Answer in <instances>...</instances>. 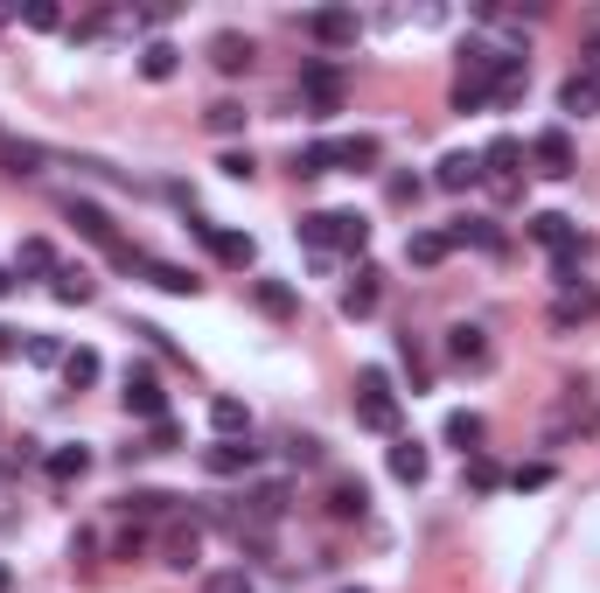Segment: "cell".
<instances>
[{
    "label": "cell",
    "instance_id": "cell-1",
    "mask_svg": "<svg viewBox=\"0 0 600 593\" xmlns=\"http://www.w3.org/2000/svg\"><path fill=\"white\" fill-rule=\"evenodd\" d=\"M293 238L308 244V252H364L370 224L356 217V209H308V217L293 224Z\"/></svg>",
    "mask_w": 600,
    "mask_h": 593
},
{
    "label": "cell",
    "instance_id": "cell-2",
    "mask_svg": "<svg viewBox=\"0 0 600 593\" xmlns=\"http://www.w3.org/2000/svg\"><path fill=\"white\" fill-rule=\"evenodd\" d=\"M356 419L370 433H399V391H391V370H378V363L356 370Z\"/></svg>",
    "mask_w": 600,
    "mask_h": 593
},
{
    "label": "cell",
    "instance_id": "cell-3",
    "mask_svg": "<svg viewBox=\"0 0 600 593\" xmlns=\"http://www.w3.org/2000/svg\"><path fill=\"white\" fill-rule=\"evenodd\" d=\"M523 231H531L538 244H545L552 259H573V252H587V238H579V224L566 217V209H538V217L523 224Z\"/></svg>",
    "mask_w": 600,
    "mask_h": 593
},
{
    "label": "cell",
    "instance_id": "cell-4",
    "mask_svg": "<svg viewBox=\"0 0 600 593\" xmlns=\"http://www.w3.org/2000/svg\"><path fill=\"white\" fill-rule=\"evenodd\" d=\"M126 412L134 419H168V391H161V377L154 370H126Z\"/></svg>",
    "mask_w": 600,
    "mask_h": 593
},
{
    "label": "cell",
    "instance_id": "cell-5",
    "mask_svg": "<svg viewBox=\"0 0 600 593\" xmlns=\"http://www.w3.org/2000/svg\"><path fill=\"white\" fill-rule=\"evenodd\" d=\"M531 161H538V175H573V133L566 126H545V133H538V140H531Z\"/></svg>",
    "mask_w": 600,
    "mask_h": 593
},
{
    "label": "cell",
    "instance_id": "cell-6",
    "mask_svg": "<svg viewBox=\"0 0 600 593\" xmlns=\"http://www.w3.org/2000/svg\"><path fill=\"white\" fill-rule=\"evenodd\" d=\"M300 99L322 112V119L343 112V78H335V64H308V70H300Z\"/></svg>",
    "mask_w": 600,
    "mask_h": 593
},
{
    "label": "cell",
    "instance_id": "cell-7",
    "mask_svg": "<svg viewBox=\"0 0 600 593\" xmlns=\"http://www.w3.org/2000/svg\"><path fill=\"white\" fill-rule=\"evenodd\" d=\"M189 231H196L203 244H210V252H217L223 265H252V259H258V244H252L245 231H217V224H203V217L189 224Z\"/></svg>",
    "mask_w": 600,
    "mask_h": 593
},
{
    "label": "cell",
    "instance_id": "cell-8",
    "mask_svg": "<svg viewBox=\"0 0 600 593\" xmlns=\"http://www.w3.org/2000/svg\"><path fill=\"white\" fill-rule=\"evenodd\" d=\"M70 224H78V231H84L91 244H105V252H112V259H119V252H126V244H119V224H112V217H105V209H99V203H78V196H70Z\"/></svg>",
    "mask_w": 600,
    "mask_h": 593
},
{
    "label": "cell",
    "instance_id": "cell-9",
    "mask_svg": "<svg viewBox=\"0 0 600 593\" xmlns=\"http://www.w3.org/2000/svg\"><path fill=\"white\" fill-rule=\"evenodd\" d=\"M378 300H384V273H378V265H364V273L343 286V315L364 321V315H378Z\"/></svg>",
    "mask_w": 600,
    "mask_h": 593
},
{
    "label": "cell",
    "instance_id": "cell-10",
    "mask_svg": "<svg viewBox=\"0 0 600 593\" xmlns=\"http://www.w3.org/2000/svg\"><path fill=\"white\" fill-rule=\"evenodd\" d=\"M447 356H454L461 370H482V363H489V335H482L475 321H454V329H447Z\"/></svg>",
    "mask_w": 600,
    "mask_h": 593
},
{
    "label": "cell",
    "instance_id": "cell-11",
    "mask_svg": "<svg viewBox=\"0 0 600 593\" xmlns=\"http://www.w3.org/2000/svg\"><path fill=\"white\" fill-rule=\"evenodd\" d=\"M482 182V155H440V168H434V189H447V196H461V189H475Z\"/></svg>",
    "mask_w": 600,
    "mask_h": 593
},
{
    "label": "cell",
    "instance_id": "cell-12",
    "mask_svg": "<svg viewBox=\"0 0 600 593\" xmlns=\"http://www.w3.org/2000/svg\"><path fill=\"white\" fill-rule=\"evenodd\" d=\"M517 161H523V140H517V133H496V140L482 147V175H496L503 189H510V175H517Z\"/></svg>",
    "mask_w": 600,
    "mask_h": 593
},
{
    "label": "cell",
    "instance_id": "cell-13",
    "mask_svg": "<svg viewBox=\"0 0 600 593\" xmlns=\"http://www.w3.org/2000/svg\"><path fill=\"white\" fill-rule=\"evenodd\" d=\"M258 447H245V440H217V447H203V468L210 475H252Z\"/></svg>",
    "mask_w": 600,
    "mask_h": 593
},
{
    "label": "cell",
    "instance_id": "cell-14",
    "mask_svg": "<svg viewBox=\"0 0 600 593\" xmlns=\"http://www.w3.org/2000/svg\"><path fill=\"white\" fill-rule=\"evenodd\" d=\"M593 315H600L593 286H566V294H558V308H552V329H579V321H593Z\"/></svg>",
    "mask_w": 600,
    "mask_h": 593
},
{
    "label": "cell",
    "instance_id": "cell-15",
    "mask_svg": "<svg viewBox=\"0 0 600 593\" xmlns=\"http://www.w3.org/2000/svg\"><path fill=\"white\" fill-rule=\"evenodd\" d=\"M384 461H391V475H399L405 489H419V482H426V468H434L419 440H391V454H384Z\"/></svg>",
    "mask_w": 600,
    "mask_h": 593
},
{
    "label": "cell",
    "instance_id": "cell-16",
    "mask_svg": "<svg viewBox=\"0 0 600 593\" xmlns=\"http://www.w3.org/2000/svg\"><path fill=\"white\" fill-rule=\"evenodd\" d=\"M558 112H573V119H587V112H600V78H587V70H573V78L558 84Z\"/></svg>",
    "mask_w": 600,
    "mask_h": 593
},
{
    "label": "cell",
    "instance_id": "cell-17",
    "mask_svg": "<svg viewBox=\"0 0 600 593\" xmlns=\"http://www.w3.org/2000/svg\"><path fill=\"white\" fill-rule=\"evenodd\" d=\"M210 64L223 70V78H238V70L252 64V43H245L238 28H223V35H210Z\"/></svg>",
    "mask_w": 600,
    "mask_h": 593
},
{
    "label": "cell",
    "instance_id": "cell-18",
    "mask_svg": "<svg viewBox=\"0 0 600 593\" xmlns=\"http://www.w3.org/2000/svg\"><path fill=\"white\" fill-rule=\"evenodd\" d=\"M134 273H147V280L161 286V294H196V286H203V280L189 273V265H168V259H140Z\"/></svg>",
    "mask_w": 600,
    "mask_h": 593
},
{
    "label": "cell",
    "instance_id": "cell-19",
    "mask_svg": "<svg viewBox=\"0 0 600 593\" xmlns=\"http://www.w3.org/2000/svg\"><path fill=\"white\" fill-rule=\"evenodd\" d=\"M210 426L223 440H245L252 433V406H245V398H210Z\"/></svg>",
    "mask_w": 600,
    "mask_h": 593
},
{
    "label": "cell",
    "instance_id": "cell-20",
    "mask_svg": "<svg viewBox=\"0 0 600 593\" xmlns=\"http://www.w3.org/2000/svg\"><path fill=\"white\" fill-rule=\"evenodd\" d=\"M314 43H328V49H343V43H356V14L349 8H322V14H314Z\"/></svg>",
    "mask_w": 600,
    "mask_h": 593
},
{
    "label": "cell",
    "instance_id": "cell-21",
    "mask_svg": "<svg viewBox=\"0 0 600 593\" xmlns=\"http://www.w3.org/2000/svg\"><path fill=\"white\" fill-rule=\"evenodd\" d=\"M252 300H258V315H273V321H293V308H300L287 280H258V286H252Z\"/></svg>",
    "mask_w": 600,
    "mask_h": 593
},
{
    "label": "cell",
    "instance_id": "cell-22",
    "mask_svg": "<svg viewBox=\"0 0 600 593\" xmlns=\"http://www.w3.org/2000/svg\"><path fill=\"white\" fill-rule=\"evenodd\" d=\"M175 70H182V49H175V43H147V49H140V78H147V84H168Z\"/></svg>",
    "mask_w": 600,
    "mask_h": 593
},
{
    "label": "cell",
    "instance_id": "cell-23",
    "mask_svg": "<svg viewBox=\"0 0 600 593\" xmlns=\"http://www.w3.org/2000/svg\"><path fill=\"white\" fill-rule=\"evenodd\" d=\"M447 244H482V252H496L503 231H496L489 217H454V224H447Z\"/></svg>",
    "mask_w": 600,
    "mask_h": 593
},
{
    "label": "cell",
    "instance_id": "cell-24",
    "mask_svg": "<svg viewBox=\"0 0 600 593\" xmlns=\"http://www.w3.org/2000/svg\"><path fill=\"white\" fill-rule=\"evenodd\" d=\"M196 559H203V531H196V524H175V531H168V566L189 572Z\"/></svg>",
    "mask_w": 600,
    "mask_h": 593
},
{
    "label": "cell",
    "instance_id": "cell-25",
    "mask_svg": "<svg viewBox=\"0 0 600 593\" xmlns=\"http://www.w3.org/2000/svg\"><path fill=\"white\" fill-rule=\"evenodd\" d=\"M335 168H356V175H364V168H378V140H370V133H349V140H335Z\"/></svg>",
    "mask_w": 600,
    "mask_h": 593
},
{
    "label": "cell",
    "instance_id": "cell-26",
    "mask_svg": "<svg viewBox=\"0 0 600 593\" xmlns=\"http://www.w3.org/2000/svg\"><path fill=\"white\" fill-rule=\"evenodd\" d=\"M84 468H91V447H84V440H70V447L49 454V482H78Z\"/></svg>",
    "mask_w": 600,
    "mask_h": 593
},
{
    "label": "cell",
    "instance_id": "cell-27",
    "mask_svg": "<svg viewBox=\"0 0 600 593\" xmlns=\"http://www.w3.org/2000/svg\"><path fill=\"white\" fill-rule=\"evenodd\" d=\"M370 510V489L364 482H349V475H343V482H328V516H364Z\"/></svg>",
    "mask_w": 600,
    "mask_h": 593
},
{
    "label": "cell",
    "instance_id": "cell-28",
    "mask_svg": "<svg viewBox=\"0 0 600 593\" xmlns=\"http://www.w3.org/2000/svg\"><path fill=\"white\" fill-rule=\"evenodd\" d=\"M168 503H175V495H161V489H134V495H119V510L134 516V524H154V516H168Z\"/></svg>",
    "mask_w": 600,
    "mask_h": 593
},
{
    "label": "cell",
    "instance_id": "cell-29",
    "mask_svg": "<svg viewBox=\"0 0 600 593\" xmlns=\"http://www.w3.org/2000/svg\"><path fill=\"white\" fill-rule=\"evenodd\" d=\"M482 433H489V426H482V412H447V440H454L461 454H482Z\"/></svg>",
    "mask_w": 600,
    "mask_h": 593
},
{
    "label": "cell",
    "instance_id": "cell-30",
    "mask_svg": "<svg viewBox=\"0 0 600 593\" xmlns=\"http://www.w3.org/2000/svg\"><path fill=\"white\" fill-rule=\"evenodd\" d=\"M447 252H454V244H447V231H412V238H405V259H412V265H440Z\"/></svg>",
    "mask_w": 600,
    "mask_h": 593
},
{
    "label": "cell",
    "instance_id": "cell-31",
    "mask_svg": "<svg viewBox=\"0 0 600 593\" xmlns=\"http://www.w3.org/2000/svg\"><path fill=\"white\" fill-rule=\"evenodd\" d=\"M56 300H64V308H84V300H91V273H84V265H56Z\"/></svg>",
    "mask_w": 600,
    "mask_h": 593
},
{
    "label": "cell",
    "instance_id": "cell-32",
    "mask_svg": "<svg viewBox=\"0 0 600 593\" xmlns=\"http://www.w3.org/2000/svg\"><path fill=\"white\" fill-rule=\"evenodd\" d=\"M293 175H335V140H308L293 155Z\"/></svg>",
    "mask_w": 600,
    "mask_h": 593
},
{
    "label": "cell",
    "instance_id": "cell-33",
    "mask_svg": "<svg viewBox=\"0 0 600 593\" xmlns=\"http://www.w3.org/2000/svg\"><path fill=\"white\" fill-rule=\"evenodd\" d=\"M99 370H105V363H99V350H70V356H64V377H70V391L99 385Z\"/></svg>",
    "mask_w": 600,
    "mask_h": 593
},
{
    "label": "cell",
    "instance_id": "cell-34",
    "mask_svg": "<svg viewBox=\"0 0 600 593\" xmlns=\"http://www.w3.org/2000/svg\"><path fill=\"white\" fill-rule=\"evenodd\" d=\"M203 126H210V133H223V140H231V133H245V105H238V99H217L210 112H203Z\"/></svg>",
    "mask_w": 600,
    "mask_h": 593
},
{
    "label": "cell",
    "instance_id": "cell-35",
    "mask_svg": "<svg viewBox=\"0 0 600 593\" xmlns=\"http://www.w3.org/2000/svg\"><path fill=\"white\" fill-rule=\"evenodd\" d=\"M0 168H8V175H43V147L8 140V147H0Z\"/></svg>",
    "mask_w": 600,
    "mask_h": 593
},
{
    "label": "cell",
    "instance_id": "cell-36",
    "mask_svg": "<svg viewBox=\"0 0 600 593\" xmlns=\"http://www.w3.org/2000/svg\"><path fill=\"white\" fill-rule=\"evenodd\" d=\"M14 273H49V280H56V252H49L43 238H28L22 252H14Z\"/></svg>",
    "mask_w": 600,
    "mask_h": 593
},
{
    "label": "cell",
    "instance_id": "cell-37",
    "mask_svg": "<svg viewBox=\"0 0 600 593\" xmlns=\"http://www.w3.org/2000/svg\"><path fill=\"white\" fill-rule=\"evenodd\" d=\"M22 356L35 363V370H49V363H64L70 350H64V342H56V335H28V342H22Z\"/></svg>",
    "mask_w": 600,
    "mask_h": 593
},
{
    "label": "cell",
    "instance_id": "cell-38",
    "mask_svg": "<svg viewBox=\"0 0 600 593\" xmlns=\"http://www.w3.org/2000/svg\"><path fill=\"white\" fill-rule=\"evenodd\" d=\"M203 593H252V572H245V566H231V572H210V580H203Z\"/></svg>",
    "mask_w": 600,
    "mask_h": 593
},
{
    "label": "cell",
    "instance_id": "cell-39",
    "mask_svg": "<svg viewBox=\"0 0 600 593\" xmlns=\"http://www.w3.org/2000/svg\"><path fill=\"white\" fill-rule=\"evenodd\" d=\"M468 482H475V489H496V482H503V468H496V461H482V454H468Z\"/></svg>",
    "mask_w": 600,
    "mask_h": 593
},
{
    "label": "cell",
    "instance_id": "cell-40",
    "mask_svg": "<svg viewBox=\"0 0 600 593\" xmlns=\"http://www.w3.org/2000/svg\"><path fill=\"white\" fill-rule=\"evenodd\" d=\"M287 461L293 468H314V461H322V440H287Z\"/></svg>",
    "mask_w": 600,
    "mask_h": 593
},
{
    "label": "cell",
    "instance_id": "cell-41",
    "mask_svg": "<svg viewBox=\"0 0 600 593\" xmlns=\"http://www.w3.org/2000/svg\"><path fill=\"white\" fill-rule=\"evenodd\" d=\"M22 22H28V28H56V22H64V14H56L49 0H35V8H22Z\"/></svg>",
    "mask_w": 600,
    "mask_h": 593
},
{
    "label": "cell",
    "instance_id": "cell-42",
    "mask_svg": "<svg viewBox=\"0 0 600 593\" xmlns=\"http://www.w3.org/2000/svg\"><path fill=\"white\" fill-rule=\"evenodd\" d=\"M510 482H517V489H545V482H552V468H545V461H531V468H517Z\"/></svg>",
    "mask_w": 600,
    "mask_h": 593
},
{
    "label": "cell",
    "instance_id": "cell-43",
    "mask_svg": "<svg viewBox=\"0 0 600 593\" xmlns=\"http://www.w3.org/2000/svg\"><path fill=\"white\" fill-rule=\"evenodd\" d=\"M175 447V426H168V419H154V440H147V454H168Z\"/></svg>",
    "mask_w": 600,
    "mask_h": 593
},
{
    "label": "cell",
    "instance_id": "cell-44",
    "mask_svg": "<svg viewBox=\"0 0 600 593\" xmlns=\"http://www.w3.org/2000/svg\"><path fill=\"white\" fill-rule=\"evenodd\" d=\"M8 356H22V342H14V329H0V363Z\"/></svg>",
    "mask_w": 600,
    "mask_h": 593
},
{
    "label": "cell",
    "instance_id": "cell-45",
    "mask_svg": "<svg viewBox=\"0 0 600 593\" xmlns=\"http://www.w3.org/2000/svg\"><path fill=\"white\" fill-rule=\"evenodd\" d=\"M14 294V265H0V300H8Z\"/></svg>",
    "mask_w": 600,
    "mask_h": 593
},
{
    "label": "cell",
    "instance_id": "cell-46",
    "mask_svg": "<svg viewBox=\"0 0 600 593\" xmlns=\"http://www.w3.org/2000/svg\"><path fill=\"white\" fill-rule=\"evenodd\" d=\"M8 586H14V572H8V566H0V593H8Z\"/></svg>",
    "mask_w": 600,
    "mask_h": 593
},
{
    "label": "cell",
    "instance_id": "cell-47",
    "mask_svg": "<svg viewBox=\"0 0 600 593\" xmlns=\"http://www.w3.org/2000/svg\"><path fill=\"white\" fill-rule=\"evenodd\" d=\"M0 28H8V8H0Z\"/></svg>",
    "mask_w": 600,
    "mask_h": 593
},
{
    "label": "cell",
    "instance_id": "cell-48",
    "mask_svg": "<svg viewBox=\"0 0 600 593\" xmlns=\"http://www.w3.org/2000/svg\"><path fill=\"white\" fill-rule=\"evenodd\" d=\"M343 593H364V586H343Z\"/></svg>",
    "mask_w": 600,
    "mask_h": 593
},
{
    "label": "cell",
    "instance_id": "cell-49",
    "mask_svg": "<svg viewBox=\"0 0 600 593\" xmlns=\"http://www.w3.org/2000/svg\"><path fill=\"white\" fill-rule=\"evenodd\" d=\"M0 147H8V133H0Z\"/></svg>",
    "mask_w": 600,
    "mask_h": 593
}]
</instances>
